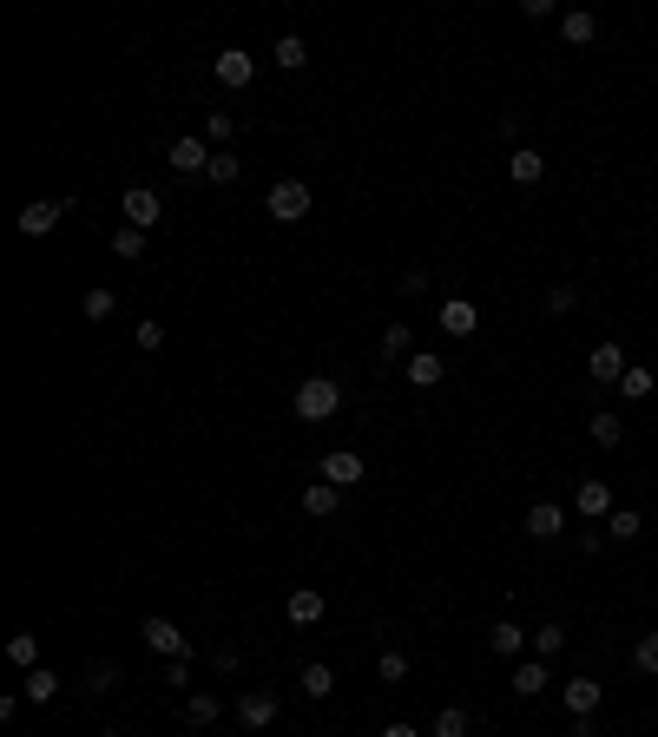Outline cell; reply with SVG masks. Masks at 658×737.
<instances>
[{"label": "cell", "mask_w": 658, "mask_h": 737, "mask_svg": "<svg viewBox=\"0 0 658 737\" xmlns=\"http://www.w3.org/2000/svg\"><path fill=\"white\" fill-rule=\"evenodd\" d=\"M290 408H297V422H336V415H343V382L336 376H303L297 395H290Z\"/></svg>", "instance_id": "1"}, {"label": "cell", "mask_w": 658, "mask_h": 737, "mask_svg": "<svg viewBox=\"0 0 658 737\" xmlns=\"http://www.w3.org/2000/svg\"><path fill=\"white\" fill-rule=\"evenodd\" d=\"M264 211H270L277 224H303V218L316 211V191L303 185V178H277V185L264 191Z\"/></svg>", "instance_id": "2"}, {"label": "cell", "mask_w": 658, "mask_h": 737, "mask_svg": "<svg viewBox=\"0 0 658 737\" xmlns=\"http://www.w3.org/2000/svg\"><path fill=\"white\" fill-rule=\"evenodd\" d=\"M211 73H218V86H224V93H244V86H257V60H251L244 47H218Z\"/></svg>", "instance_id": "3"}, {"label": "cell", "mask_w": 658, "mask_h": 737, "mask_svg": "<svg viewBox=\"0 0 658 737\" xmlns=\"http://www.w3.org/2000/svg\"><path fill=\"white\" fill-rule=\"evenodd\" d=\"M362 474H369V461H362L356 448H329V455L316 461V481H329V487H362Z\"/></svg>", "instance_id": "4"}, {"label": "cell", "mask_w": 658, "mask_h": 737, "mask_svg": "<svg viewBox=\"0 0 658 737\" xmlns=\"http://www.w3.org/2000/svg\"><path fill=\"white\" fill-rule=\"evenodd\" d=\"M487 652H494V659H527L533 652V632L527 626H514V619H494V626H487Z\"/></svg>", "instance_id": "5"}, {"label": "cell", "mask_w": 658, "mask_h": 737, "mask_svg": "<svg viewBox=\"0 0 658 737\" xmlns=\"http://www.w3.org/2000/svg\"><path fill=\"white\" fill-rule=\"evenodd\" d=\"M211 158H218V152H211L204 139H172V145H165V165H172L178 178H198V172H211Z\"/></svg>", "instance_id": "6"}, {"label": "cell", "mask_w": 658, "mask_h": 737, "mask_svg": "<svg viewBox=\"0 0 658 737\" xmlns=\"http://www.w3.org/2000/svg\"><path fill=\"white\" fill-rule=\"evenodd\" d=\"M435 323H441V336H455V343H468V336L481 330V310H474L468 297H448V303L435 310Z\"/></svg>", "instance_id": "7"}, {"label": "cell", "mask_w": 658, "mask_h": 737, "mask_svg": "<svg viewBox=\"0 0 658 737\" xmlns=\"http://www.w3.org/2000/svg\"><path fill=\"white\" fill-rule=\"evenodd\" d=\"M119 211H126L132 231H152V224L165 218V204H158V191H152V185H132L126 198H119Z\"/></svg>", "instance_id": "8"}, {"label": "cell", "mask_w": 658, "mask_h": 737, "mask_svg": "<svg viewBox=\"0 0 658 737\" xmlns=\"http://www.w3.org/2000/svg\"><path fill=\"white\" fill-rule=\"evenodd\" d=\"M626 369H632V362H626V349H619V343H599L593 356H586V376H593L599 389H619V376H626Z\"/></svg>", "instance_id": "9"}, {"label": "cell", "mask_w": 658, "mask_h": 737, "mask_svg": "<svg viewBox=\"0 0 658 737\" xmlns=\"http://www.w3.org/2000/svg\"><path fill=\"white\" fill-rule=\"evenodd\" d=\"M277 691H244V698H237V724H244V731H270V724H277Z\"/></svg>", "instance_id": "10"}, {"label": "cell", "mask_w": 658, "mask_h": 737, "mask_svg": "<svg viewBox=\"0 0 658 737\" xmlns=\"http://www.w3.org/2000/svg\"><path fill=\"white\" fill-rule=\"evenodd\" d=\"M139 632H145V645H152L158 659H185V652H191V639H185V632L172 626V619H158V612H152V619H145Z\"/></svg>", "instance_id": "11"}, {"label": "cell", "mask_w": 658, "mask_h": 737, "mask_svg": "<svg viewBox=\"0 0 658 737\" xmlns=\"http://www.w3.org/2000/svg\"><path fill=\"white\" fill-rule=\"evenodd\" d=\"M323 612H329V599L316 593V586H297V593L283 599V619H290V626H323Z\"/></svg>", "instance_id": "12"}, {"label": "cell", "mask_w": 658, "mask_h": 737, "mask_svg": "<svg viewBox=\"0 0 658 737\" xmlns=\"http://www.w3.org/2000/svg\"><path fill=\"white\" fill-rule=\"evenodd\" d=\"M60 218H66V204H60V198H40V204H27L14 224H20V237H47Z\"/></svg>", "instance_id": "13"}, {"label": "cell", "mask_w": 658, "mask_h": 737, "mask_svg": "<svg viewBox=\"0 0 658 737\" xmlns=\"http://www.w3.org/2000/svg\"><path fill=\"white\" fill-rule=\"evenodd\" d=\"M527 534L533 540H560L566 534V507L560 501H533L527 507Z\"/></svg>", "instance_id": "14"}, {"label": "cell", "mask_w": 658, "mask_h": 737, "mask_svg": "<svg viewBox=\"0 0 658 737\" xmlns=\"http://www.w3.org/2000/svg\"><path fill=\"white\" fill-rule=\"evenodd\" d=\"M599 698H606V685H599V678H566V711H573V718H593Z\"/></svg>", "instance_id": "15"}, {"label": "cell", "mask_w": 658, "mask_h": 737, "mask_svg": "<svg viewBox=\"0 0 658 737\" xmlns=\"http://www.w3.org/2000/svg\"><path fill=\"white\" fill-rule=\"evenodd\" d=\"M507 178H514V185H540V178H547V158L533 152V145H514V152H507Z\"/></svg>", "instance_id": "16"}, {"label": "cell", "mask_w": 658, "mask_h": 737, "mask_svg": "<svg viewBox=\"0 0 658 737\" xmlns=\"http://www.w3.org/2000/svg\"><path fill=\"white\" fill-rule=\"evenodd\" d=\"M560 40H566V47H593V40H599V20L586 14V7H566V14H560Z\"/></svg>", "instance_id": "17"}, {"label": "cell", "mask_w": 658, "mask_h": 737, "mask_svg": "<svg viewBox=\"0 0 658 737\" xmlns=\"http://www.w3.org/2000/svg\"><path fill=\"white\" fill-rule=\"evenodd\" d=\"M20 698H27V705H53V698H60V672H47V665H33V672L20 678Z\"/></svg>", "instance_id": "18"}, {"label": "cell", "mask_w": 658, "mask_h": 737, "mask_svg": "<svg viewBox=\"0 0 658 737\" xmlns=\"http://www.w3.org/2000/svg\"><path fill=\"white\" fill-rule=\"evenodd\" d=\"M218 718H224L218 691H191V698H185V724H191V731H211Z\"/></svg>", "instance_id": "19"}, {"label": "cell", "mask_w": 658, "mask_h": 737, "mask_svg": "<svg viewBox=\"0 0 658 737\" xmlns=\"http://www.w3.org/2000/svg\"><path fill=\"white\" fill-rule=\"evenodd\" d=\"M336 507H343V487H329V481H310V487H303V514H310V520H329Z\"/></svg>", "instance_id": "20"}, {"label": "cell", "mask_w": 658, "mask_h": 737, "mask_svg": "<svg viewBox=\"0 0 658 737\" xmlns=\"http://www.w3.org/2000/svg\"><path fill=\"white\" fill-rule=\"evenodd\" d=\"M441 376H448V362H441L435 349H415V356H408V382H415V389H435Z\"/></svg>", "instance_id": "21"}, {"label": "cell", "mask_w": 658, "mask_h": 737, "mask_svg": "<svg viewBox=\"0 0 658 737\" xmlns=\"http://www.w3.org/2000/svg\"><path fill=\"white\" fill-rule=\"evenodd\" d=\"M573 507H580L586 520H606V514H612V487H606V481H580V494H573Z\"/></svg>", "instance_id": "22"}, {"label": "cell", "mask_w": 658, "mask_h": 737, "mask_svg": "<svg viewBox=\"0 0 658 737\" xmlns=\"http://www.w3.org/2000/svg\"><path fill=\"white\" fill-rule=\"evenodd\" d=\"M547 685H553V678H547V659H520V665H514V691H520V698H540Z\"/></svg>", "instance_id": "23"}, {"label": "cell", "mask_w": 658, "mask_h": 737, "mask_svg": "<svg viewBox=\"0 0 658 737\" xmlns=\"http://www.w3.org/2000/svg\"><path fill=\"white\" fill-rule=\"evenodd\" d=\"M270 60H277L283 73H303V66H310V47H303V33H283L277 47H270Z\"/></svg>", "instance_id": "24"}, {"label": "cell", "mask_w": 658, "mask_h": 737, "mask_svg": "<svg viewBox=\"0 0 658 737\" xmlns=\"http://www.w3.org/2000/svg\"><path fill=\"white\" fill-rule=\"evenodd\" d=\"M586 435H593L599 448H619V441H626V422H619V415H612V408H599L593 422H586Z\"/></svg>", "instance_id": "25"}, {"label": "cell", "mask_w": 658, "mask_h": 737, "mask_svg": "<svg viewBox=\"0 0 658 737\" xmlns=\"http://www.w3.org/2000/svg\"><path fill=\"white\" fill-rule=\"evenodd\" d=\"M297 685H303V698H329V691H336V672H329L323 659H310V665H303V678H297Z\"/></svg>", "instance_id": "26"}, {"label": "cell", "mask_w": 658, "mask_h": 737, "mask_svg": "<svg viewBox=\"0 0 658 737\" xmlns=\"http://www.w3.org/2000/svg\"><path fill=\"white\" fill-rule=\"evenodd\" d=\"M560 652H566V626H533V659H560Z\"/></svg>", "instance_id": "27"}, {"label": "cell", "mask_w": 658, "mask_h": 737, "mask_svg": "<svg viewBox=\"0 0 658 737\" xmlns=\"http://www.w3.org/2000/svg\"><path fill=\"white\" fill-rule=\"evenodd\" d=\"M112 310H119V297H112L106 283H93V290H86V297H79V316H93V323H106Z\"/></svg>", "instance_id": "28"}, {"label": "cell", "mask_w": 658, "mask_h": 737, "mask_svg": "<svg viewBox=\"0 0 658 737\" xmlns=\"http://www.w3.org/2000/svg\"><path fill=\"white\" fill-rule=\"evenodd\" d=\"M639 534H645V520L632 514V507H612L606 514V540H639Z\"/></svg>", "instance_id": "29"}, {"label": "cell", "mask_w": 658, "mask_h": 737, "mask_svg": "<svg viewBox=\"0 0 658 737\" xmlns=\"http://www.w3.org/2000/svg\"><path fill=\"white\" fill-rule=\"evenodd\" d=\"M7 659H14L20 672H33V665H40V639H33V632H14V639H7Z\"/></svg>", "instance_id": "30"}, {"label": "cell", "mask_w": 658, "mask_h": 737, "mask_svg": "<svg viewBox=\"0 0 658 737\" xmlns=\"http://www.w3.org/2000/svg\"><path fill=\"white\" fill-rule=\"evenodd\" d=\"M652 389H658V376H652V369H626V376H619V395H626V402H645Z\"/></svg>", "instance_id": "31"}, {"label": "cell", "mask_w": 658, "mask_h": 737, "mask_svg": "<svg viewBox=\"0 0 658 737\" xmlns=\"http://www.w3.org/2000/svg\"><path fill=\"white\" fill-rule=\"evenodd\" d=\"M428 737H468V711H461V705H441V711H435V731H428Z\"/></svg>", "instance_id": "32"}, {"label": "cell", "mask_w": 658, "mask_h": 737, "mask_svg": "<svg viewBox=\"0 0 658 737\" xmlns=\"http://www.w3.org/2000/svg\"><path fill=\"white\" fill-rule=\"evenodd\" d=\"M112 257L139 264V257H145V231H132V224H126V231H112Z\"/></svg>", "instance_id": "33"}, {"label": "cell", "mask_w": 658, "mask_h": 737, "mask_svg": "<svg viewBox=\"0 0 658 737\" xmlns=\"http://www.w3.org/2000/svg\"><path fill=\"white\" fill-rule=\"evenodd\" d=\"M132 343H139V356L165 349V323H158V316H139V330H132Z\"/></svg>", "instance_id": "34"}, {"label": "cell", "mask_w": 658, "mask_h": 737, "mask_svg": "<svg viewBox=\"0 0 658 737\" xmlns=\"http://www.w3.org/2000/svg\"><path fill=\"white\" fill-rule=\"evenodd\" d=\"M376 678H382V685H402V678H408V652H395V645H389V652L376 659Z\"/></svg>", "instance_id": "35"}, {"label": "cell", "mask_w": 658, "mask_h": 737, "mask_svg": "<svg viewBox=\"0 0 658 737\" xmlns=\"http://www.w3.org/2000/svg\"><path fill=\"white\" fill-rule=\"evenodd\" d=\"M112 685H119V665H112V659L86 665V691H93V698H99V691H112Z\"/></svg>", "instance_id": "36"}, {"label": "cell", "mask_w": 658, "mask_h": 737, "mask_svg": "<svg viewBox=\"0 0 658 737\" xmlns=\"http://www.w3.org/2000/svg\"><path fill=\"white\" fill-rule=\"evenodd\" d=\"M382 356H389V362L415 356V349H408V323H389V330H382Z\"/></svg>", "instance_id": "37"}, {"label": "cell", "mask_w": 658, "mask_h": 737, "mask_svg": "<svg viewBox=\"0 0 658 737\" xmlns=\"http://www.w3.org/2000/svg\"><path fill=\"white\" fill-rule=\"evenodd\" d=\"M632 665H639L645 678H658V632H645V639L632 645Z\"/></svg>", "instance_id": "38"}, {"label": "cell", "mask_w": 658, "mask_h": 737, "mask_svg": "<svg viewBox=\"0 0 658 737\" xmlns=\"http://www.w3.org/2000/svg\"><path fill=\"white\" fill-rule=\"evenodd\" d=\"M237 172H244V165H237L231 152H218V158H211V172H204V178H211V185H237Z\"/></svg>", "instance_id": "39"}, {"label": "cell", "mask_w": 658, "mask_h": 737, "mask_svg": "<svg viewBox=\"0 0 658 737\" xmlns=\"http://www.w3.org/2000/svg\"><path fill=\"white\" fill-rule=\"evenodd\" d=\"M573 303H580V290H573V283H553V290H547V310H553V316H573Z\"/></svg>", "instance_id": "40"}, {"label": "cell", "mask_w": 658, "mask_h": 737, "mask_svg": "<svg viewBox=\"0 0 658 737\" xmlns=\"http://www.w3.org/2000/svg\"><path fill=\"white\" fill-rule=\"evenodd\" d=\"M231 132H237V119H231V112H211V119H204V139H211V145H224Z\"/></svg>", "instance_id": "41"}, {"label": "cell", "mask_w": 658, "mask_h": 737, "mask_svg": "<svg viewBox=\"0 0 658 737\" xmlns=\"http://www.w3.org/2000/svg\"><path fill=\"white\" fill-rule=\"evenodd\" d=\"M165 685H191V652L185 659H165Z\"/></svg>", "instance_id": "42"}, {"label": "cell", "mask_w": 658, "mask_h": 737, "mask_svg": "<svg viewBox=\"0 0 658 737\" xmlns=\"http://www.w3.org/2000/svg\"><path fill=\"white\" fill-rule=\"evenodd\" d=\"M428 290V270H402V297H422Z\"/></svg>", "instance_id": "43"}, {"label": "cell", "mask_w": 658, "mask_h": 737, "mask_svg": "<svg viewBox=\"0 0 658 737\" xmlns=\"http://www.w3.org/2000/svg\"><path fill=\"white\" fill-rule=\"evenodd\" d=\"M211 665H218V672L231 678V672H237V645H218V652H211Z\"/></svg>", "instance_id": "44"}, {"label": "cell", "mask_w": 658, "mask_h": 737, "mask_svg": "<svg viewBox=\"0 0 658 737\" xmlns=\"http://www.w3.org/2000/svg\"><path fill=\"white\" fill-rule=\"evenodd\" d=\"M382 737H422V731H415V724H402V718H395V724H382Z\"/></svg>", "instance_id": "45"}, {"label": "cell", "mask_w": 658, "mask_h": 737, "mask_svg": "<svg viewBox=\"0 0 658 737\" xmlns=\"http://www.w3.org/2000/svg\"><path fill=\"white\" fill-rule=\"evenodd\" d=\"M99 737H126V731H99Z\"/></svg>", "instance_id": "46"}]
</instances>
